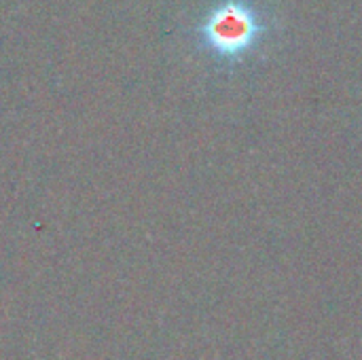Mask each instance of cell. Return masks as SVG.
Masks as SVG:
<instances>
[{
    "mask_svg": "<svg viewBox=\"0 0 362 360\" xmlns=\"http://www.w3.org/2000/svg\"><path fill=\"white\" fill-rule=\"evenodd\" d=\"M265 32L263 15L248 0H218L202 19V45L221 59H240Z\"/></svg>",
    "mask_w": 362,
    "mask_h": 360,
    "instance_id": "1",
    "label": "cell"
}]
</instances>
